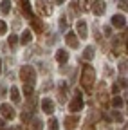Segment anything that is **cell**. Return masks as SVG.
Masks as SVG:
<instances>
[{"mask_svg": "<svg viewBox=\"0 0 128 130\" xmlns=\"http://www.w3.org/2000/svg\"><path fill=\"white\" fill-rule=\"evenodd\" d=\"M20 78L24 81V94L27 98H31L33 89H34V83H36V71H34V67L24 65V67L20 69Z\"/></svg>", "mask_w": 128, "mask_h": 130, "instance_id": "6da1fadb", "label": "cell"}, {"mask_svg": "<svg viewBox=\"0 0 128 130\" xmlns=\"http://www.w3.org/2000/svg\"><path fill=\"white\" fill-rule=\"evenodd\" d=\"M94 81H96V71H94L92 65L85 63L83 69H81V85L85 87L87 92H92V89H94Z\"/></svg>", "mask_w": 128, "mask_h": 130, "instance_id": "7a4b0ae2", "label": "cell"}, {"mask_svg": "<svg viewBox=\"0 0 128 130\" xmlns=\"http://www.w3.org/2000/svg\"><path fill=\"white\" fill-rule=\"evenodd\" d=\"M124 45H126V31H124V35L116 36L114 42H112V47H114V53H116V54L124 53Z\"/></svg>", "mask_w": 128, "mask_h": 130, "instance_id": "3957f363", "label": "cell"}, {"mask_svg": "<svg viewBox=\"0 0 128 130\" xmlns=\"http://www.w3.org/2000/svg\"><path fill=\"white\" fill-rule=\"evenodd\" d=\"M36 9L43 16H51L52 11H54L52 9V2H49V0H38V2H36Z\"/></svg>", "mask_w": 128, "mask_h": 130, "instance_id": "277c9868", "label": "cell"}, {"mask_svg": "<svg viewBox=\"0 0 128 130\" xmlns=\"http://www.w3.org/2000/svg\"><path fill=\"white\" fill-rule=\"evenodd\" d=\"M81 108H83V98H81V92H79V90H76V94H74V100L69 103V110L78 112V110H81Z\"/></svg>", "mask_w": 128, "mask_h": 130, "instance_id": "5b68a950", "label": "cell"}, {"mask_svg": "<svg viewBox=\"0 0 128 130\" xmlns=\"http://www.w3.org/2000/svg\"><path fill=\"white\" fill-rule=\"evenodd\" d=\"M105 7H106V6H105L103 0H96V2L90 6V9L94 11L96 16H103V14H105Z\"/></svg>", "mask_w": 128, "mask_h": 130, "instance_id": "8992f818", "label": "cell"}, {"mask_svg": "<svg viewBox=\"0 0 128 130\" xmlns=\"http://www.w3.org/2000/svg\"><path fill=\"white\" fill-rule=\"evenodd\" d=\"M0 112H2V116H4L6 119H14V116H16V114H14V108L9 107L7 103H2V105H0Z\"/></svg>", "mask_w": 128, "mask_h": 130, "instance_id": "52a82bcc", "label": "cell"}, {"mask_svg": "<svg viewBox=\"0 0 128 130\" xmlns=\"http://www.w3.org/2000/svg\"><path fill=\"white\" fill-rule=\"evenodd\" d=\"M76 35L81 38V40H85V38H87V35H88V31H87V22L79 20V22L76 24Z\"/></svg>", "mask_w": 128, "mask_h": 130, "instance_id": "ba28073f", "label": "cell"}, {"mask_svg": "<svg viewBox=\"0 0 128 130\" xmlns=\"http://www.w3.org/2000/svg\"><path fill=\"white\" fill-rule=\"evenodd\" d=\"M42 110L45 114H52L54 112V101L51 100V98H43L42 100Z\"/></svg>", "mask_w": 128, "mask_h": 130, "instance_id": "9c48e42d", "label": "cell"}, {"mask_svg": "<svg viewBox=\"0 0 128 130\" xmlns=\"http://www.w3.org/2000/svg\"><path fill=\"white\" fill-rule=\"evenodd\" d=\"M65 42H67V45L72 47V49H78V47H79V40H78V35H76V32H67Z\"/></svg>", "mask_w": 128, "mask_h": 130, "instance_id": "30bf717a", "label": "cell"}, {"mask_svg": "<svg viewBox=\"0 0 128 130\" xmlns=\"http://www.w3.org/2000/svg\"><path fill=\"white\" fill-rule=\"evenodd\" d=\"M78 123H79V118L78 116H67L65 118V130H74L76 126H78Z\"/></svg>", "mask_w": 128, "mask_h": 130, "instance_id": "8fae6325", "label": "cell"}, {"mask_svg": "<svg viewBox=\"0 0 128 130\" xmlns=\"http://www.w3.org/2000/svg\"><path fill=\"white\" fill-rule=\"evenodd\" d=\"M18 4H20V7H22L24 16H27V18H33V11H31V4H29V0H18Z\"/></svg>", "mask_w": 128, "mask_h": 130, "instance_id": "7c38bea8", "label": "cell"}, {"mask_svg": "<svg viewBox=\"0 0 128 130\" xmlns=\"http://www.w3.org/2000/svg\"><path fill=\"white\" fill-rule=\"evenodd\" d=\"M112 25L123 29V27H126V18L123 14H114V16H112Z\"/></svg>", "mask_w": 128, "mask_h": 130, "instance_id": "4fadbf2b", "label": "cell"}, {"mask_svg": "<svg viewBox=\"0 0 128 130\" xmlns=\"http://www.w3.org/2000/svg\"><path fill=\"white\" fill-rule=\"evenodd\" d=\"M20 42H22L24 45H29L31 42H33V32H31L29 29H25V31L22 32V36H20Z\"/></svg>", "mask_w": 128, "mask_h": 130, "instance_id": "5bb4252c", "label": "cell"}, {"mask_svg": "<svg viewBox=\"0 0 128 130\" xmlns=\"http://www.w3.org/2000/svg\"><path fill=\"white\" fill-rule=\"evenodd\" d=\"M56 60H58L60 63H67V60H69V53L65 51V49H60V51H56Z\"/></svg>", "mask_w": 128, "mask_h": 130, "instance_id": "9a60e30c", "label": "cell"}, {"mask_svg": "<svg viewBox=\"0 0 128 130\" xmlns=\"http://www.w3.org/2000/svg\"><path fill=\"white\" fill-rule=\"evenodd\" d=\"M29 20H31V25H33V29H34L36 32H42V31H43V22H42V20L34 18V16H33V18H29Z\"/></svg>", "mask_w": 128, "mask_h": 130, "instance_id": "2e32d148", "label": "cell"}, {"mask_svg": "<svg viewBox=\"0 0 128 130\" xmlns=\"http://www.w3.org/2000/svg\"><path fill=\"white\" fill-rule=\"evenodd\" d=\"M9 94H11L13 103H20V90H18V87H11L9 89Z\"/></svg>", "mask_w": 128, "mask_h": 130, "instance_id": "e0dca14e", "label": "cell"}, {"mask_svg": "<svg viewBox=\"0 0 128 130\" xmlns=\"http://www.w3.org/2000/svg\"><path fill=\"white\" fill-rule=\"evenodd\" d=\"M110 105L114 107V108H121L124 105V100H123L121 96H114V98H112V101H110Z\"/></svg>", "mask_w": 128, "mask_h": 130, "instance_id": "ac0fdd59", "label": "cell"}, {"mask_svg": "<svg viewBox=\"0 0 128 130\" xmlns=\"http://www.w3.org/2000/svg\"><path fill=\"white\" fill-rule=\"evenodd\" d=\"M0 11H2L4 14H9V11H11V2H9V0H2V4H0Z\"/></svg>", "mask_w": 128, "mask_h": 130, "instance_id": "d6986e66", "label": "cell"}, {"mask_svg": "<svg viewBox=\"0 0 128 130\" xmlns=\"http://www.w3.org/2000/svg\"><path fill=\"white\" fill-rule=\"evenodd\" d=\"M92 58H94V47H87L85 51H83V60L90 61Z\"/></svg>", "mask_w": 128, "mask_h": 130, "instance_id": "ffe728a7", "label": "cell"}, {"mask_svg": "<svg viewBox=\"0 0 128 130\" xmlns=\"http://www.w3.org/2000/svg\"><path fill=\"white\" fill-rule=\"evenodd\" d=\"M31 119H33V130H42V126H43L42 119H38V118H31Z\"/></svg>", "mask_w": 128, "mask_h": 130, "instance_id": "44dd1931", "label": "cell"}, {"mask_svg": "<svg viewBox=\"0 0 128 130\" xmlns=\"http://www.w3.org/2000/svg\"><path fill=\"white\" fill-rule=\"evenodd\" d=\"M31 118H33V116H31V112H29V110H24V112L20 114V119H22V123L31 121Z\"/></svg>", "mask_w": 128, "mask_h": 130, "instance_id": "7402d4cb", "label": "cell"}, {"mask_svg": "<svg viewBox=\"0 0 128 130\" xmlns=\"http://www.w3.org/2000/svg\"><path fill=\"white\" fill-rule=\"evenodd\" d=\"M79 7H81V11H90V2L88 0H79Z\"/></svg>", "mask_w": 128, "mask_h": 130, "instance_id": "603a6c76", "label": "cell"}, {"mask_svg": "<svg viewBox=\"0 0 128 130\" xmlns=\"http://www.w3.org/2000/svg\"><path fill=\"white\" fill-rule=\"evenodd\" d=\"M47 125H49V130H58V126H60V125H58V119H56V118H51Z\"/></svg>", "mask_w": 128, "mask_h": 130, "instance_id": "cb8c5ba5", "label": "cell"}, {"mask_svg": "<svg viewBox=\"0 0 128 130\" xmlns=\"http://www.w3.org/2000/svg\"><path fill=\"white\" fill-rule=\"evenodd\" d=\"M7 42H9V45L14 49V47L18 45V36H16V35H9V40H7Z\"/></svg>", "mask_w": 128, "mask_h": 130, "instance_id": "d4e9b609", "label": "cell"}, {"mask_svg": "<svg viewBox=\"0 0 128 130\" xmlns=\"http://www.w3.org/2000/svg\"><path fill=\"white\" fill-rule=\"evenodd\" d=\"M112 118H114L117 123H123V114L117 112V110H112Z\"/></svg>", "mask_w": 128, "mask_h": 130, "instance_id": "484cf974", "label": "cell"}, {"mask_svg": "<svg viewBox=\"0 0 128 130\" xmlns=\"http://www.w3.org/2000/svg\"><path fill=\"white\" fill-rule=\"evenodd\" d=\"M6 31H7V24H6L4 20H0V36L6 35Z\"/></svg>", "mask_w": 128, "mask_h": 130, "instance_id": "4316f807", "label": "cell"}, {"mask_svg": "<svg viewBox=\"0 0 128 130\" xmlns=\"http://www.w3.org/2000/svg\"><path fill=\"white\" fill-rule=\"evenodd\" d=\"M67 25H69L67 24V18H65V16H61V18H60V27L61 29H67Z\"/></svg>", "mask_w": 128, "mask_h": 130, "instance_id": "83f0119b", "label": "cell"}, {"mask_svg": "<svg viewBox=\"0 0 128 130\" xmlns=\"http://www.w3.org/2000/svg\"><path fill=\"white\" fill-rule=\"evenodd\" d=\"M119 71H121V72H124V71H126V60H124V61H121V65H119Z\"/></svg>", "mask_w": 128, "mask_h": 130, "instance_id": "f1b7e54d", "label": "cell"}, {"mask_svg": "<svg viewBox=\"0 0 128 130\" xmlns=\"http://www.w3.org/2000/svg\"><path fill=\"white\" fill-rule=\"evenodd\" d=\"M112 92L117 94V92H119V85H112Z\"/></svg>", "mask_w": 128, "mask_h": 130, "instance_id": "f546056e", "label": "cell"}, {"mask_svg": "<svg viewBox=\"0 0 128 130\" xmlns=\"http://www.w3.org/2000/svg\"><path fill=\"white\" fill-rule=\"evenodd\" d=\"M105 35H106V36L112 35V29H110V27H105Z\"/></svg>", "mask_w": 128, "mask_h": 130, "instance_id": "4dcf8cb0", "label": "cell"}, {"mask_svg": "<svg viewBox=\"0 0 128 130\" xmlns=\"http://www.w3.org/2000/svg\"><path fill=\"white\" fill-rule=\"evenodd\" d=\"M119 81H121L119 87H124V89H126V79H119Z\"/></svg>", "mask_w": 128, "mask_h": 130, "instance_id": "1f68e13d", "label": "cell"}, {"mask_svg": "<svg viewBox=\"0 0 128 130\" xmlns=\"http://www.w3.org/2000/svg\"><path fill=\"white\" fill-rule=\"evenodd\" d=\"M4 126H6V121H4L2 118H0V128H4Z\"/></svg>", "mask_w": 128, "mask_h": 130, "instance_id": "d6a6232c", "label": "cell"}, {"mask_svg": "<svg viewBox=\"0 0 128 130\" xmlns=\"http://www.w3.org/2000/svg\"><path fill=\"white\" fill-rule=\"evenodd\" d=\"M63 2H65V0H54V4H58V6H61Z\"/></svg>", "mask_w": 128, "mask_h": 130, "instance_id": "836d02e7", "label": "cell"}, {"mask_svg": "<svg viewBox=\"0 0 128 130\" xmlns=\"http://www.w3.org/2000/svg\"><path fill=\"white\" fill-rule=\"evenodd\" d=\"M4 94H6V90H4V89H0V98H4Z\"/></svg>", "mask_w": 128, "mask_h": 130, "instance_id": "e575fe53", "label": "cell"}, {"mask_svg": "<svg viewBox=\"0 0 128 130\" xmlns=\"http://www.w3.org/2000/svg\"><path fill=\"white\" fill-rule=\"evenodd\" d=\"M0 71H2V60H0Z\"/></svg>", "mask_w": 128, "mask_h": 130, "instance_id": "d590c367", "label": "cell"}, {"mask_svg": "<svg viewBox=\"0 0 128 130\" xmlns=\"http://www.w3.org/2000/svg\"><path fill=\"white\" fill-rule=\"evenodd\" d=\"M16 130H24V128H22V126H18V128H16Z\"/></svg>", "mask_w": 128, "mask_h": 130, "instance_id": "8d00e7d4", "label": "cell"}, {"mask_svg": "<svg viewBox=\"0 0 128 130\" xmlns=\"http://www.w3.org/2000/svg\"><path fill=\"white\" fill-rule=\"evenodd\" d=\"M0 130H4V128H0Z\"/></svg>", "mask_w": 128, "mask_h": 130, "instance_id": "74e56055", "label": "cell"}, {"mask_svg": "<svg viewBox=\"0 0 128 130\" xmlns=\"http://www.w3.org/2000/svg\"><path fill=\"white\" fill-rule=\"evenodd\" d=\"M124 130H126V128H124Z\"/></svg>", "mask_w": 128, "mask_h": 130, "instance_id": "f35d334b", "label": "cell"}]
</instances>
